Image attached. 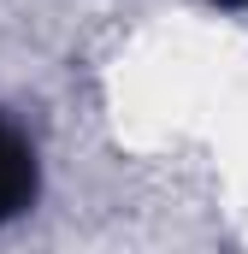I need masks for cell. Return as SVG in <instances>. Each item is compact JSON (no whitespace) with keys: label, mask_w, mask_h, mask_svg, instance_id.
Returning a JSON list of instances; mask_svg holds the SVG:
<instances>
[{"label":"cell","mask_w":248,"mask_h":254,"mask_svg":"<svg viewBox=\"0 0 248 254\" xmlns=\"http://www.w3.org/2000/svg\"><path fill=\"white\" fill-rule=\"evenodd\" d=\"M219 6H231V12H248V0H219Z\"/></svg>","instance_id":"7a4b0ae2"},{"label":"cell","mask_w":248,"mask_h":254,"mask_svg":"<svg viewBox=\"0 0 248 254\" xmlns=\"http://www.w3.org/2000/svg\"><path fill=\"white\" fill-rule=\"evenodd\" d=\"M42 190V166H36V148L18 125L0 119V225H12Z\"/></svg>","instance_id":"6da1fadb"}]
</instances>
